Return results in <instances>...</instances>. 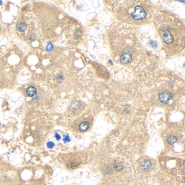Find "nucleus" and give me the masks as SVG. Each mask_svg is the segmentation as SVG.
<instances>
[{
	"instance_id": "1",
	"label": "nucleus",
	"mask_w": 185,
	"mask_h": 185,
	"mask_svg": "<svg viewBox=\"0 0 185 185\" xmlns=\"http://www.w3.org/2000/svg\"><path fill=\"white\" fill-rule=\"evenodd\" d=\"M156 28L165 51L174 54L184 48V26L171 15H162L156 18Z\"/></svg>"
},
{
	"instance_id": "2",
	"label": "nucleus",
	"mask_w": 185,
	"mask_h": 185,
	"mask_svg": "<svg viewBox=\"0 0 185 185\" xmlns=\"http://www.w3.org/2000/svg\"><path fill=\"white\" fill-rule=\"evenodd\" d=\"M115 12L119 20L134 25H142L151 18L153 11L149 3L121 1L115 7Z\"/></svg>"
},
{
	"instance_id": "3",
	"label": "nucleus",
	"mask_w": 185,
	"mask_h": 185,
	"mask_svg": "<svg viewBox=\"0 0 185 185\" xmlns=\"http://www.w3.org/2000/svg\"><path fill=\"white\" fill-rule=\"evenodd\" d=\"M172 97L173 96L171 92L168 91H164L159 95V100L161 103L166 104L172 98Z\"/></svg>"
},
{
	"instance_id": "4",
	"label": "nucleus",
	"mask_w": 185,
	"mask_h": 185,
	"mask_svg": "<svg viewBox=\"0 0 185 185\" xmlns=\"http://www.w3.org/2000/svg\"><path fill=\"white\" fill-rule=\"evenodd\" d=\"M27 94L29 97H33L36 94V89L34 86H29L27 88Z\"/></svg>"
},
{
	"instance_id": "5",
	"label": "nucleus",
	"mask_w": 185,
	"mask_h": 185,
	"mask_svg": "<svg viewBox=\"0 0 185 185\" xmlns=\"http://www.w3.org/2000/svg\"><path fill=\"white\" fill-rule=\"evenodd\" d=\"M79 128L81 132H86L89 128V124L88 122L84 121L79 124Z\"/></svg>"
},
{
	"instance_id": "6",
	"label": "nucleus",
	"mask_w": 185,
	"mask_h": 185,
	"mask_svg": "<svg viewBox=\"0 0 185 185\" xmlns=\"http://www.w3.org/2000/svg\"><path fill=\"white\" fill-rule=\"evenodd\" d=\"M27 24L24 22H21L18 23L17 25V29L20 32H24L27 29Z\"/></svg>"
},
{
	"instance_id": "7",
	"label": "nucleus",
	"mask_w": 185,
	"mask_h": 185,
	"mask_svg": "<svg viewBox=\"0 0 185 185\" xmlns=\"http://www.w3.org/2000/svg\"><path fill=\"white\" fill-rule=\"evenodd\" d=\"M152 163L149 160H145L141 163V167L144 170H148L151 167Z\"/></svg>"
},
{
	"instance_id": "8",
	"label": "nucleus",
	"mask_w": 185,
	"mask_h": 185,
	"mask_svg": "<svg viewBox=\"0 0 185 185\" xmlns=\"http://www.w3.org/2000/svg\"><path fill=\"white\" fill-rule=\"evenodd\" d=\"M167 141L169 144H174L177 141V137L175 136H171L168 137Z\"/></svg>"
},
{
	"instance_id": "9",
	"label": "nucleus",
	"mask_w": 185,
	"mask_h": 185,
	"mask_svg": "<svg viewBox=\"0 0 185 185\" xmlns=\"http://www.w3.org/2000/svg\"><path fill=\"white\" fill-rule=\"evenodd\" d=\"M46 50H47V51H49V52H51V51H53V44H52V43L51 41H49V42H47V45H46Z\"/></svg>"
},
{
	"instance_id": "10",
	"label": "nucleus",
	"mask_w": 185,
	"mask_h": 185,
	"mask_svg": "<svg viewBox=\"0 0 185 185\" xmlns=\"http://www.w3.org/2000/svg\"><path fill=\"white\" fill-rule=\"evenodd\" d=\"M115 168L116 171H120L122 170V169H123V166L122 165H120V164H116L115 165Z\"/></svg>"
},
{
	"instance_id": "11",
	"label": "nucleus",
	"mask_w": 185,
	"mask_h": 185,
	"mask_svg": "<svg viewBox=\"0 0 185 185\" xmlns=\"http://www.w3.org/2000/svg\"><path fill=\"white\" fill-rule=\"evenodd\" d=\"M47 147L49 149H52L54 147V143H53V142H48L47 143Z\"/></svg>"
},
{
	"instance_id": "12",
	"label": "nucleus",
	"mask_w": 185,
	"mask_h": 185,
	"mask_svg": "<svg viewBox=\"0 0 185 185\" xmlns=\"http://www.w3.org/2000/svg\"><path fill=\"white\" fill-rule=\"evenodd\" d=\"M63 140L65 142H70V141L71 140H70V137H69V136H68V135H65L64 136Z\"/></svg>"
},
{
	"instance_id": "13",
	"label": "nucleus",
	"mask_w": 185,
	"mask_h": 185,
	"mask_svg": "<svg viewBox=\"0 0 185 185\" xmlns=\"http://www.w3.org/2000/svg\"><path fill=\"white\" fill-rule=\"evenodd\" d=\"M63 80H64V77L63 76H59L57 79V82L60 83L63 82Z\"/></svg>"
},
{
	"instance_id": "14",
	"label": "nucleus",
	"mask_w": 185,
	"mask_h": 185,
	"mask_svg": "<svg viewBox=\"0 0 185 185\" xmlns=\"http://www.w3.org/2000/svg\"><path fill=\"white\" fill-rule=\"evenodd\" d=\"M55 137L57 140H60L61 139V136L57 133H56L55 134Z\"/></svg>"
},
{
	"instance_id": "15",
	"label": "nucleus",
	"mask_w": 185,
	"mask_h": 185,
	"mask_svg": "<svg viewBox=\"0 0 185 185\" xmlns=\"http://www.w3.org/2000/svg\"><path fill=\"white\" fill-rule=\"evenodd\" d=\"M2 1H0V5H2Z\"/></svg>"
}]
</instances>
